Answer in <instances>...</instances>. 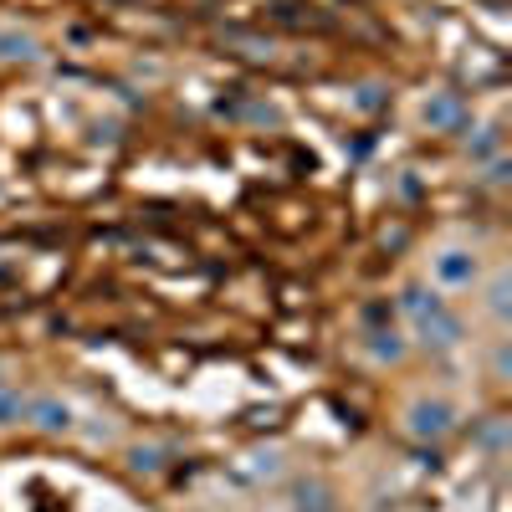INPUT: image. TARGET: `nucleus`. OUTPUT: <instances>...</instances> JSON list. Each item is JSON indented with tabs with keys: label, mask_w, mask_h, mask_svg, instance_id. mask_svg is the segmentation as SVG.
Listing matches in <instances>:
<instances>
[{
	"label": "nucleus",
	"mask_w": 512,
	"mask_h": 512,
	"mask_svg": "<svg viewBox=\"0 0 512 512\" xmlns=\"http://www.w3.org/2000/svg\"><path fill=\"white\" fill-rule=\"evenodd\" d=\"M405 431H410L415 441H446V436L456 431V410H451L446 400H415V405L405 410Z\"/></svg>",
	"instance_id": "f257e3e1"
},
{
	"label": "nucleus",
	"mask_w": 512,
	"mask_h": 512,
	"mask_svg": "<svg viewBox=\"0 0 512 512\" xmlns=\"http://www.w3.org/2000/svg\"><path fill=\"white\" fill-rule=\"evenodd\" d=\"M431 277H436V287H451V292H461V287H477L482 267H477V256H472V251L451 246V251H441L436 262H431Z\"/></svg>",
	"instance_id": "f03ea898"
},
{
	"label": "nucleus",
	"mask_w": 512,
	"mask_h": 512,
	"mask_svg": "<svg viewBox=\"0 0 512 512\" xmlns=\"http://www.w3.org/2000/svg\"><path fill=\"white\" fill-rule=\"evenodd\" d=\"M26 420L47 436H62V431H72V405L57 395H36V400H26Z\"/></svg>",
	"instance_id": "7ed1b4c3"
},
{
	"label": "nucleus",
	"mask_w": 512,
	"mask_h": 512,
	"mask_svg": "<svg viewBox=\"0 0 512 512\" xmlns=\"http://www.w3.org/2000/svg\"><path fill=\"white\" fill-rule=\"evenodd\" d=\"M415 333H420L425 349H456V344H461V318H456L451 308H441V313H431V318H420Z\"/></svg>",
	"instance_id": "20e7f679"
},
{
	"label": "nucleus",
	"mask_w": 512,
	"mask_h": 512,
	"mask_svg": "<svg viewBox=\"0 0 512 512\" xmlns=\"http://www.w3.org/2000/svg\"><path fill=\"white\" fill-rule=\"evenodd\" d=\"M425 123L441 128V134H456V128L466 123V103H461V93H436L431 103H425Z\"/></svg>",
	"instance_id": "39448f33"
},
{
	"label": "nucleus",
	"mask_w": 512,
	"mask_h": 512,
	"mask_svg": "<svg viewBox=\"0 0 512 512\" xmlns=\"http://www.w3.org/2000/svg\"><path fill=\"white\" fill-rule=\"evenodd\" d=\"M441 308H446V303H441V292H436V287L410 282V287L400 292V313H405V318H415V323H420V318H431V313H441Z\"/></svg>",
	"instance_id": "423d86ee"
},
{
	"label": "nucleus",
	"mask_w": 512,
	"mask_h": 512,
	"mask_svg": "<svg viewBox=\"0 0 512 512\" xmlns=\"http://www.w3.org/2000/svg\"><path fill=\"white\" fill-rule=\"evenodd\" d=\"M292 497H297V512H333V487H328V482H318V477L297 482V487H292Z\"/></svg>",
	"instance_id": "0eeeda50"
},
{
	"label": "nucleus",
	"mask_w": 512,
	"mask_h": 512,
	"mask_svg": "<svg viewBox=\"0 0 512 512\" xmlns=\"http://www.w3.org/2000/svg\"><path fill=\"white\" fill-rule=\"evenodd\" d=\"M26 420V395L16 390V384L0 379V431H11V425Z\"/></svg>",
	"instance_id": "6e6552de"
},
{
	"label": "nucleus",
	"mask_w": 512,
	"mask_h": 512,
	"mask_svg": "<svg viewBox=\"0 0 512 512\" xmlns=\"http://www.w3.org/2000/svg\"><path fill=\"white\" fill-rule=\"evenodd\" d=\"M31 57H36V36L0 31V62H31Z\"/></svg>",
	"instance_id": "1a4fd4ad"
},
{
	"label": "nucleus",
	"mask_w": 512,
	"mask_h": 512,
	"mask_svg": "<svg viewBox=\"0 0 512 512\" xmlns=\"http://www.w3.org/2000/svg\"><path fill=\"white\" fill-rule=\"evenodd\" d=\"M466 154H472V159H492V154H502V128H497V123L477 128V139H466Z\"/></svg>",
	"instance_id": "9d476101"
},
{
	"label": "nucleus",
	"mask_w": 512,
	"mask_h": 512,
	"mask_svg": "<svg viewBox=\"0 0 512 512\" xmlns=\"http://www.w3.org/2000/svg\"><path fill=\"white\" fill-rule=\"evenodd\" d=\"M369 354H374V359H390V364H395V359L405 354V344H400V333H390V328H379V333L369 338Z\"/></svg>",
	"instance_id": "9b49d317"
},
{
	"label": "nucleus",
	"mask_w": 512,
	"mask_h": 512,
	"mask_svg": "<svg viewBox=\"0 0 512 512\" xmlns=\"http://www.w3.org/2000/svg\"><path fill=\"white\" fill-rule=\"evenodd\" d=\"M128 466H134V472H159V451L154 446H134V451H128Z\"/></svg>",
	"instance_id": "f8f14e48"
},
{
	"label": "nucleus",
	"mask_w": 512,
	"mask_h": 512,
	"mask_svg": "<svg viewBox=\"0 0 512 512\" xmlns=\"http://www.w3.org/2000/svg\"><path fill=\"white\" fill-rule=\"evenodd\" d=\"M487 308H492V318H507V277H502V272L492 277V292H487Z\"/></svg>",
	"instance_id": "ddd939ff"
},
{
	"label": "nucleus",
	"mask_w": 512,
	"mask_h": 512,
	"mask_svg": "<svg viewBox=\"0 0 512 512\" xmlns=\"http://www.w3.org/2000/svg\"><path fill=\"white\" fill-rule=\"evenodd\" d=\"M482 446H487V451H502V446H507V420H497V415L487 420V431H482Z\"/></svg>",
	"instance_id": "4468645a"
},
{
	"label": "nucleus",
	"mask_w": 512,
	"mask_h": 512,
	"mask_svg": "<svg viewBox=\"0 0 512 512\" xmlns=\"http://www.w3.org/2000/svg\"><path fill=\"white\" fill-rule=\"evenodd\" d=\"M492 190H502L507 185V154H492V164H487V175H482Z\"/></svg>",
	"instance_id": "2eb2a0df"
}]
</instances>
